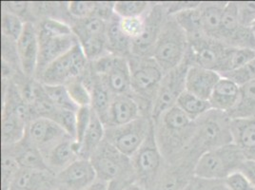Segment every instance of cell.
I'll return each mask as SVG.
<instances>
[{
  "label": "cell",
  "instance_id": "1",
  "mask_svg": "<svg viewBox=\"0 0 255 190\" xmlns=\"http://www.w3.org/2000/svg\"><path fill=\"white\" fill-rule=\"evenodd\" d=\"M157 145L170 164L185 158L194 133L195 122L191 121L177 106L164 112L153 122Z\"/></svg>",
  "mask_w": 255,
  "mask_h": 190
},
{
  "label": "cell",
  "instance_id": "2",
  "mask_svg": "<svg viewBox=\"0 0 255 190\" xmlns=\"http://www.w3.org/2000/svg\"><path fill=\"white\" fill-rule=\"evenodd\" d=\"M232 118L226 112L212 108L195 121L194 133L185 157L197 162L207 151L233 142Z\"/></svg>",
  "mask_w": 255,
  "mask_h": 190
},
{
  "label": "cell",
  "instance_id": "3",
  "mask_svg": "<svg viewBox=\"0 0 255 190\" xmlns=\"http://www.w3.org/2000/svg\"><path fill=\"white\" fill-rule=\"evenodd\" d=\"M37 32L39 38V59L36 75L39 76L50 64L79 42L72 27L58 19H45L40 24Z\"/></svg>",
  "mask_w": 255,
  "mask_h": 190
},
{
  "label": "cell",
  "instance_id": "4",
  "mask_svg": "<svg viewBox=\"0 0 255 190\" xmlns=\"http://www.w3.org/2000/svg\"><path fill=\"white\" fill-rule=\"evenodd\" d=\"M189 40L186 32L172 15H169L157 42L152 58L165 74L180 66L186 59Z\"/></svg>",
  "mask_w": 255,
  "mask_h": 190
},
{
  "label": "cell",
  "instance_id": "5",
  "mask_svg": "<svg viewBox=\"0 0 255 190\" xmlns=\"http://www.w3.org/2000/svg\"><path fill=\"white\" fill-rule=\"evenodd\" d=\"M244 152L232 143L205 152L194 167V177L202 179L225 180L238 171L245 160Z\"/></svg>",
  "mask_w": 255,
  "mask_h": 190
},
{
  "label": "cell",
  "instance_id": "6",
  "mask_svg": "<svg viewBox=\"0 0 255 190\" xmlns=\"http://www.w3.org/2000/svg\"><path fill=\"white\" fill-rule=\"evenodd\" d=\"M165 158L160 150L152 126L149 136L131 157L133 178L147 190H155L165 171Z\"/></svg>",
  "mask_w": 255,
  "mask_h": 190
},
{
  "label": "cell",
  "instance_id": "7",
  "mask_svg": "<svg viewBox=\"0 0 255 190\" xmlns=\"http://www.w3.org/2000/svg\"><path fill=\"white\" fill-rule=\"evenodd\" d=\"M96 169L97 180L113 183L116 181H129L133 177L131 158L119 151L112 144L104 141L90 157Z\"/></svg>",
  "mask_w": 255,
  "mask_h": 190
},
{
  "label": "cell",
  "instance_id": "8",
  "mask_svg": "<svg viewBox=\"0 0 255 190\" xmlns=\"http://www.w3.org/2000/svg\"><path fill=\"white\" fill-rule=\"evenodd\" d=\"M129 57L128 59L130 68V93L152 106L165 73L152 57Z\"/></svg>",
  "mask_w": 255,
  "mask_h": 190
},
{
  "label": "cell",
  "instance_id": "9",
  "mask_svg": "<svg viewBox=\"0 0 255 190\" xmlns=\"http://www.w3.org/2000/svg\"><path fill=\"white\" fill-rule=\"evenodd\" d=\"M90 70L100 78L113 95L130 93V68L126 57L107 53L92 62Z\"/></svg>",
  "mask_w": 255,
  "mask_h": 190
},
{
  "label": "cell",
  "instance_id": "10",
  "mask_svg": "<svg viewBox=\"0 0 255 190\" xmlns=\"http://www.w3.org/2000/svg\"><path fill=\"white\" fill-rule=\"evenodd\" d=\"M89 60L80 44L50 64L38 77L43 85H66L88 71Z\"/></svg>",
  "mask_w": 255,
  "mask_h": 190
},
{
  "label": "cell",
  "instance_id": "11",
  "mask_svg": "<svg viewBox=\"0 0 255 190\" xmlns=\"http://www.w3.org/2000/svg\"><path fill=\"white\" fill-rule=\"evenodd\" d=\"M152 126L151 118L141 116L127 125L106 127L105 140L131 158L149 136Z\"/></svg>",
  "mask_w": 255,
  "mask_h": 190
},
{
  "label": "cell",
  "instance_id": "12",
  "mask_svg": "<svg viewBox=\"0 0 255 190\" xmlns=\"http://www.w3.org/2000/svg\"><path fill=\"white\" fill-rule=\"evenodd\" d=\"M190 66L185 59L180 66L164 75L151 106L150 117L152 122H155L164 112L176 106L178 98L186 91V75Z\"/></svg>",
  "mask_w": 255,
  "mask_h": 190
},
{
  "label": "cell",
  "instance_id": "13",
  "mask_svg": "<svg viewBox=\"0 0 255 190\" xmlns=\"http://www.w3.org/2000/svg\"><path fill=\"white\" fill-rule=\"evenodd\" d=\"M228 46L205 35L189 39L186 55L191 66H198L220 74Z\"/></svg>",
  "mask_w": 255,
  "mask_h": 190
},
{
  "label": "cell",
  "instance_id": "14",
  "mask_svg": "<svg viewBox=\"0 0 255 190\" xmlns=\"http://www.w3.org/2000/svg\"><path fill=\"white\" fill-rule=\"evenodd\" d=\"M169 15L166 5L156 4L152 6L147 14L144 32L139 38L131 43V56L139 58L152 57L155 44Z\"/></svg>",
  "mask_w": 255,
  "mask_h": 190
},
{
  "label": "cell",
  "instance_id": "15",
  "mask_svg": "<svg viewBox=\"0 0 255 190\" xmlns=\"http://www.w3.org/2000/svg\"><path fill=\"white\" fill-rule=\"evenodd\" d=\"M68 137L70 136L62 127L52 119L45 117H37L31 120L26 132V138L41 151L42 155Z\"/></svg>",
  "mask_w": 255,
  "mask_h": 190
},
{
  "label": "cell",
  "instance_id": "16",
  "mask_svg": "<svg viewBox=\"0 0 255 190\" xmlns=\"http://www.w3.org/2000/svg\"><path fill=\"white\" fill-rule=\"evenodd\" d=\"M16 57L22 73L27 77L36 75L39 59V38L36 28L26 22L24 32L15 43Z\"/></svg>",
  "mask_w": 255,
  "mask_h": 190
},
{
  "label": "cell",
  "instance_id": "17",
  "mask_svg": "<svg viewBox=\"0 0 255 190\" xmlns=\"http://www.w3.org/2000/svg\"><path fill=\"white\" fill-rule=\"evenodd\" d=\"M64 190H84L97 181L96 169L90 159L79 158L55 175Z\"/></svg>",
  "mask_w": 255,
  "mask_h": 190
},
{
  "label": "cell",
  "instance_id": "18",
  "mask_svg": "<svg viewBox=\"0 0 255 190\" xmlns=\"http://www.w3.org/2000/svg\"><path fill=\"white\" fill-rule=\"evenodd\" d=\"M138 101L131 95H115L110 106L105 127H119L138 119L141 115Z\"/></svg>",
  "mask_w": 255,
  "mask_h": 190
},
{
  "label": "cell",
  "instance_id": "19",
  "mask_svg": "<svg viewBox=\"0 0 255 190\" xmlns=\"http://www.w3.org/2000/svg\"><path fill=\"white\" fill-rule=\"evenodd\" d=\"M221 78V74L215 71L190 66L186 75V92L210 101L213 90Z\"/></svg>",
  "mask_w": 255,
  "mask_h": 190
},
{
  "label": "cell",
  "instance_id": "20",
  "mask_svg": "<svg viewBox=\"0 0 255 190\" xmlns=\"http://www.w3.org/2000/svg\"><path fill=\"white\" fill-rule=\"evenodd\" d=\"M80 146L73 138L68 137L59 142L43 155L49 170L55 175L80 158Z\"/></svg>",
  "mask_w": 255,
  "mask_h": 190
},
{
  "label": "cell",
  "instance_id": "21",
  "mask_svg": "<svg viewBox=\"0 0 255 190\" xmlns=\"http://www.w3.org/2000/svg\"><path fill=\"white\" fill-rule=\"evenodd\" d=\"M241 95V87L233 80L222 77L210 98L212 108L230 113L237 106Z\"/></svg>",
  "mask_w": 255,
  "mask_h": 190
},
{
  "label": "cell",
  "instance_id": "22",
  "mask_svg": "<svg viewBox=\"0 0 255 190\" xmlns=\"http://www.w3.org/2000/svg\"><path fill=\"white\" fill-rule=\"evenodd\" d=\"M233 142L240 148L247 159L255 160V117L232 119Z\"/></svg>",
  "mask_w": 255,
  "mask_h": 190
},
{
  "label": "cell",
  "instance_id": "23",
  "mask_svg": "<svg viewBox=\"0 0 255 190\" xmlns=\"http://www.w3.org/2000/svg\"><path fill=\"white\" fill-rule=\"evenodd\" d=\"M228 2L200 3V17L203 34L209 38L218 40L224 11Z\"/></svg>",
  "mask_w": 255,
  "mask_h": 190
},
{
  "label": "cell",
  "instance_id": "24",
  "mask_svg": "<svg viewBox=\"0 0 255 190\" xmlns=\"http://www.w3.org/2000/svg\"><path fill=\"white\" fill-rule=\"evenodd\" d=\"M11 147L20 169L50 171L41 151L34 147L26 136L20 143L12 145Z\"/></svg>",
  "mask_w": 255,
  "mask_h": 190
},
{
  "label": "cell",
  "instance_id": "25",
  "mask_svg": "<svg viewBox=\"0 0 255 190\" xmlns=\"http://www.w3.org/2000/svg\"><path fill=\"white\" fill-rule=\"evenodd\" d=\"M89 83L92 95L91 107L96 112L103 123H105L112 101L115 97L105 85L102 83L100 78L90 70Z\"/></svg>",
  "mask_w": 255,
  "mask_h": 190
},
{
  "label": "cell",
  "instance_id": "26",
  "mask_svg": "<svg viewBox=\"0 0 255 190\" xmlns=\"http://www.w3.org/2000/svg\"><path fill=\"white\" fill-rule=\"evenodd\" d=\"M131 43L119 27V18L114 15L107 23V49L108 53L126 57L131 54Z\"/></svg>",
  "mask_w": 255,
  "mask_h": 190
},
{
  "label": "cell",
  "instance_id": "27",
  "mask_svg": "<svg viewBox=\"0 0 255 190\" xmlns=\"http://www.w3.org/2000/svg\"><path fill=\"white\" fill-rule=\"evenodd\" d=\"M93 109V108H92ZM106 127L100 117L93 110L90 125L87 128L85 136L80 144V158L90 159L96 148L104 141Z\"/></svg>",
  "mask_w": 255,
  "mask_h": 190
},
{
  "label": "cell",
  "instance_id": "28",
  "mask_svg": "<svg viewBox=\"0 0 255 190\" xmlns=\"http://www.w3.org/2000/svg\"><path fill=\"white\" fill-rule=\"evenodd\" d=\"M176 106L193 122L197 121L212 109V105L209 100L201 99L186 91L178 98Z\"/></svg>",
  "mask_w": 255,
  "mask_h": 190
},
{
  "label": "cell",
  "instance_id": "29",
  "mask_svg": "<svg viewBox=\"0 0 255 190\" xmlns=\"http://www.w3.org/2000/svg\"><path fill=\"white\" fill-rule=\"evenodd\" d=\"M241 27L242 25L238 19L237 3L228 2L224 11L218 41L223 43L226 46H229V43L234 38V35L239 32Z\"/></svg>",
  "mask_w": 255,
  "mask_h": 190
},
{
  "label": "cell",
  "instance_id": "30",
  "mask_svg": "<svg viewBox=\"0 0 255 190\" xmlns=\"http://www.w3.org/2000/svg\"><path fill=\"white\" fill-rule=\"evenodd\" d=\"M199 6L200 4L196 7L179 11L172 15L177 23L180 25L181 28L184 30V32H186L188 40L204 35L201 28Z\"/></svg>",
  "mask_w": 255,
  "mask_h": 190
},
{
  "label": "cell",
  "instance_id": "31",
  "mask_svg": "<svg viewBox=\"0 0 255 190\" xmlns=\"http://www.w3.org/2000/svg\"><path fill=\"white\" fill-rule=\"evenodd\" d=\"M228 114L232 119L255 117V81L241 86L240 100Z\"/></svg>",
  "mask_w": 255,
  "mask_h": 190
},
{
  "label": "cell",
  "instance_id": "32",
  "mask_svg": "<svg viewBox=\"0 0 255 190\" xmlns=\"http://www.w3.org/2000/svg\"><path fill=\"white\" fill-rule=\"evenodd\" d=\"M87 72L82 76L75 78L65 85L72 100L78 107L91 106L92 105L89 74L86 75Z\"/></svg>",
  "mask_w": 255,
  "mask_h": 190
},
{
  "label": "cell",
  "instance_id": "33",
  "mask_svg": "<svg viewBox=\"0 0 255 190\" xmlns=\"http://www.w3.org/2000/svg\"><path fill=\"white\" fill-rule=\"evenodd\" d=\"M254 59H255V50L254 49H238L228 47L220 74L223 75L234 72Z\"/></svg>",
  "mask_w": 255,
  "mask_h": 190
},
{
  "label": "cell",
  "instance_id": "34",
  "mask_svg": "<svg viewBox=\"0 0 255 190\" xmlns=\"http://www.w3.org/2000/svg\"><path fill=\"white\" fill-rule=\"evenodd\" d=\"M2 190H9L11 183L18 173L20 167L12 152L11 146H3L2 148Z\"/></svg>",
  "mask_w": 255,
  "mask_h": 190
},
{
  "label": "cell",
  "instance_id": "35",
  "mask_svg": "<svg viewBox=\"0 0 255 190\" xmlns=\"http://www.w3.org/2000/svg\"><path fill=\"white\" fill-rule=\"evenodd\" d=\"M43 89L54 106L60 109L77 111L78 106L75 105L69 95L65 85H43Z\"/></svg>",
  "mask_w": 255,
  "mask_h": 190
},
{
  "label": "cell",
  "instance_id": "36",
  "mask_svg": "<svg viewBox=\"0 0 255 190\" xmlns=\"http://www.w3.org/2000/svg\"><path fill=\"white\" fill-rule=\"evenodd\" d=\"M25 25L26 22L23 21L21 17L9 11H4L1 19V31L3 38L11 42H17L24 32Z\"/></svg>",
  "mask_w": 255,
  "mask_h": 190
},
{
  "label": "cell",
  "instance_id": "37",
  "mask_svg": "<svg viewBox=\"0 0 255 190\" xmlns=\"http://www.w3.org/2000/svg\"><path fill=\"white\" fill-rule=\"evenodd\" d=\"M153 5L146 1H117L114 3V11L118 17H134L146 15Z\"/></svg>",
  "mask_w": 255,
  "mask_h": 190
},
{
  "label": "cell",
  "instance_id": "38",
  "mask_svg": "<svg viewBox=\"0 0 255 190\" xmlns=\"http://www.w3.org/2000/svg\"><path fill=\"white\" fill-rule=\"evenodd\" d=\"M147 14L142 16H134V17H124V18L118 17L120 30L131 41L136 40L142 35V33L145 30Z\"/></svg>",
  "mask_w": 255,
  "mask_h": 190
},
{
  "label": "cell",
  "instance_id": "39",
  "mask_svg": "<svg viewBox=\"0 0 255 190\" xmlns=\"http://www.w3.org/2000/svg\"><path fill=\"white\" fill-rule=\"evenodd\" d=\"M62 127L64 131L76 141V112L67 109L56 108L51 118Z\"/></svg>",
  "mask_w": 255,
  "mask_h": 190
},
{
  "label": "cell",
  "instance_id": "40",
  "mask_svg": "<svg viewBox=\"0 0 255 190\" xmlns=\"http://www.w3.org/2000/svg\"><path fill=\"white\" fill-rule=\"evenodd\" d=\"M221 76L233 80L240 87L247 83L255 81V59L246 64L242 68L232 73L223 74Z\"/></svg>",
  "mask_w": 255,
  "mask_h": 190
},
{
  "label": "cell",
  "instance_id": "41",
  "mask_svg": "<svg viewBox=\"0 0 255 190\" xmlns=\"http://www.w3.org/2000/svg\"><path fill=\"white\" fill-rule=\"evenodd\" d=\"M96 2H84V1H72L68 4V11L76 20L86 19L91 16H95L96 13Z\"/></svg>",
  "mask_w": 255,
  "mask_h": 190
},
{
  "label": "cell",
  "instance_id": "42",
  "mask_svg": "<svg viewBox=\"0 0 255 190\" xmlns=\"http://www.w3.org/2000/svg\"><path fill=\"white\" fill-rule=\"evenodd\" d=\"M92 113L93 109L91 106L79 107L76 111V142L79 146L82 143L87 128L90 125Z\"/></svg>",
  "mask_w": 255,
  "mask_h": 190
},
{
  "label": "cell",
  "instance_id": "43",
  "mask_svg": "<svg viewBox=\"0 0 255 190\" xmlns=\"http://www.w3.org/2000/svg\"><path fill=\"white\" fill-rule=\"evenodd\" d=\"M238 19L242 26L252 27L255 22V2H236Z\"/></svg>",
  "mask_w": 255,
  "mask_h": 190
},
{
  "label": "cell",
  "instance_id": "44",
  "mask_svg": "<svg viewBox=\"0 0 255 190\" xmlns=\"http://www.w3.org/2000/svg\"><path fill=\"white\" fill-rule=\"evenodd\" d=\"M225 181L231 190H255V185L239 170L232 173Z\"/></svg>",
  "mask_w": 255,
  "mask_h": 190
},
{
  "label": "cell",
  "instance_id": "45",
  "mask_svg": "<svg viewBox=\"0 0 255 190\" xmlns=\"http://www.w3.org/2000/svg\"><path fill=\"white\" fill-rule=\"evenodd\" d=\"M192 190H231L225 180L202 179L194 177L191 181Z\"/></svg>",
  "mask_w": 255,
  "mask_h": 190
},
{
  "label": "cell",
  "instance_id": "46",
  "mask_svg": "<svg viewBox=\"0 0 255 190\" xmlns=\"http://www.w3.org/2000/svg\"><path fill=\"white\" fill-rule=\"evenodd\" d=\"M239 171H241L255 186V160L246 159Z\"/></svg>",
  "mask_w": 255,
  "mask_h": 190
},
{
  "label": "cell",
  "instance_id": "47",
  "mask_svg": "<svg viewBox=\"0 0 255 190\" xmlns=\"http://www.w3.org/2000/svg\"><path fill=\"white\" fill-rule=\"evenodd\" d=\"M6 6L8 8V10L6 11H9L20 17L21 14L27 11L29 4L26 2H9L6 4Z\"/></svg>",
  "mask_w": 255,
  "mask_h": 190
},
{
  "label": "cell",
  "instance_id": "48",
  "mask_svg": "<svg viewBox=\"0 0 255 190\" xmlns=\"http://www.w3.org/2000/svg\"><path fill=\"white\" fill-rule=\"evenodd\" d=\"M109 189H110L109 183L97 180L95 184H93L91 187L87 188L84 190H109Z\"/></svg>",
  "mask_w": 255,
  "mask_h": 190
},
{
  "label": "cell",
  "instance_id": "49",
  "mask_svg": "<svg viewBox=\"0 0 255 190\" xmlns=\"http://www.w3.org/2000/svg\"><path fill=\"white\" fill-rule=\"evenodd\" d=\"M128 183H130V182H128V181H116V182H113V183L110 184V189H109V190H122Z\"/></svg>",
  "mask_w": 255,
  "mask_h": 190
},
{
  "label": "cell",
  "instance_id": "50",
  "mask_svg": "<svg viewBox=\"0 0 255 190\" xmlns=\"http://www.w3.org/2000/svg\"><path fill=\"white\" fill-rule=\"evenodd\" d=\"M122 190H147L144 189L142 186H140L136 182L132 181L125 186V188Z\"/></svg>",
  "mask_w": 255,
  "mask_h": 190
},
{
  "label": "cell",
  "instance_id": "51",
  "mask_svg": "<svg viewBox=\"0 0 255 190\" xmlns=\"http://www.w3.org/2000/svg\"><path fill=\"white\" fill-rule=\"evenodd\" d=\"M192 190V187H191V183L188 186V187H186L184 190Z\"/></svg>",
  "mask_w": 255,
  "mask_h": 190
},
{
  "label": "cell",
  "instance_id": "52",
  "mask_svg": "<svg viewBox=\"0 0 255 190\" xmlns=\"http://www.w3.org/2000/svg\"><path fill=\"white\" fill-rule=\"evenodd\" d=\"M251 28H252V30H253V32H254V33H255V22L254 23V24H253V26H252Z\"/></svg>",
  "mask_w": 255,
  "mask_h": 190
}]
</instances>
